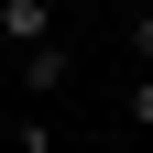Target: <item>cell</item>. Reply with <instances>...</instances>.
Here are the masks:
<instances>
[{
    "mask_svg": "<svg viewBox=\"0 0 153 153\" xmlns=\"http://www.w3.org/2000/svg\"><path fill=\"white\" fill-rule=\"evenodd\" d=\"M131 11H153V0H131Z\"/></svg>",
    "mask_w": 153,
    "mask_h": 153,
    "instance_id": "5b68a950",
    "label": "cell"
},
{
    "mask_svg": "<svg viewBox=\"0 0 153 153\" xmlns=\"http://www.w3.org/2000/svg\"><path fill=\"white\" fill-rule=\"evenodd\" d=\"M11 76H22L33 99H55V88H66V44H44V55H22V66H11Z\"/></svg>",
    "mask_w": 153,
    "mask_h": 153,
    "instance_id": "7a4b0ae2",
    "label": "cell"
},
{
    "mask_svg": "<svg viewBox=\"0 0 153 153\" xmlns=\"http://www.w3.org/2000/svg\"><path fill=\"white\" fill-rule=\"evenodd\" d=\"M131 55H142V66H153V11H131Z\"/></svg>",
    "mask_w": 153,
    "mask_h": 153,
    "instance_id": "277c9868",
    "label": "cell"
},
{
    "mask_svg": "<svg viewBox=\"0 0 153 153\" xmlns=\"http://www.w3.org/2000/svg\"><path fill=\"white\" fill-rule=\"evenodd\" d=\"M120 120H131V131H153V76H131V99H120Z\"/></svg>",
    "mask_w": 153,
    "mask_h": 153,
    "instance_id": "3957f363",
    "label": "cell"
},
{
    "mask_svg": "<svg viewBox=\"0 0 153 153\" xmlns=\"http://www.w3.org/2000/svg\"><path fill=\"white\" fill-rule=\"evenodd\" d=\"M0 44H11V55H44V44H55L44 0H0Z\"/></svg>",
    "mask_w": 153,
    "mask_h": 153,
    "instance_id": "6da1fadb",
    "label": "cell"
}]
</instances>
